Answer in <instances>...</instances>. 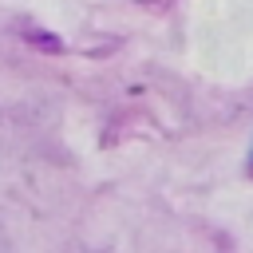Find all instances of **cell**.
<instances>
[]
</instances>
